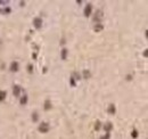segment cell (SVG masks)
Returning <instances> with one entry per match:
<instances>
[{
	"label": "cell",
	"mask_w": 148,
	"mask_h": 139,
	"mask_svg": "<svg viewBox=\"0 0 148 139\" xmlns=\"http://www.w3.org/2000/svg\"><path fill=\"white\" fill-rule=\"evenodd\" d=\"M39 131H41V132H48L49 131V124L48 123H42V124H40V127H39Z\"/></svg>",
	"instance_id": "6da1fadb"
},
{
	"label": "cell",
	"mask_w": 148,
	"mask_h": 139,
	"mask_svg": "<svg viewBox=\"0 0 148 139\" xmlns=\"http://www.w3.org/2000/svg\"><path fill=\"white\" fill-rule=\"evenodd\" d=\"M33 23H34V26L36 29H41V26H42V20L39 18V17H36L35 20L33 21Z\"/></svg>",
	"instance_id": "7a4b0ae2"
},
{
	"label": "cell",
	"mask_w": 148,
	"mask_h": 139,
	"mask_svg": "<svg viewBox=\"0 0 148 139\" xmlns=\"http://www.w3.org/2000/svg\"><path fill=\"white\" fill-rule=\"evenodd\" d=\"M10 71L12 72L18 71V63H17V62H13V63L10 64Z\"/></svg>",
	"instance_id": "3957f363"
},
{
	"label": "cell",
	"mask_w": 148,
	"mask_h": 139,
	"mask_svg": "<svg viewBox=\"0 0 148 139\" xmlns=\"http://www.w3.org/2000/svg\"><path fill=\"white\" fill-rule=\"evenodd\" d=\"M91 8H92L91 5H88V6L85 7V9H84V15H85V16L90 15V14H91Z\"/></svg>",
	"instance_id": "277c9868"
},
{
	"label": "cell",
	"mask_w": 148,
	"mask_h": 139,
	"mask_svg": "<svg viewBox=\"0 0 148 139\" xmlns=\"http://www.w3.org/2000/svg\"><path fill=\"white\" fill-rule=\"evenodd\" d=\"M20 91H21L20 86H15V87H14V95L18 96V95H20Z\"/></svg>",
	"instance_id": "5b68a950"
},
{
	"label": "cell",
	"mask_w": 148,
	"mask_h": 139,
	"mask_svg": "<svg viewBox=\"0 0 148 139\" xmlns=\"http://www.w3.org/2000/svg\"><path fill=\"white\" fill-rule=\"evenodd\" d=\"M50 107H51L50 102H49V100H46V103H44V110H46V111H48V110H50Z\"/></svg>",
	"instance_id": "8992f818"
},
{
	"label": "cell",
	"mask_w": 148,
	"mask_h": 139,
	"mask_svg": "<svg viewBox=\"0 0 148 139\" xmlns=\"http://www.w3.org/2000/svg\"><path fill=\"white\" fill-rule=\"evenodd\" d=\"M66 57H67V49H63L62 50V58L66 59Z\"/></svg>",
	"instance_id": "52a82bcc"
},
{
	"label": "cell",
	"mask_w": 148,
	"mask_h": 139,
	"mask_svg": "<svg viewBox=\"0 0 148 139\" xmlns=\"http://www.w3.org/2000/svg\"><path fill=\"white\" fill-rule=\"evenodd\" d=\"M6 96H7L6 91H4V90H2V91H0V100L2 102V100H4L5 98H6Z\"/></svg>",
	"instance_id": "ba28073f"
},
{
	"label": "cell",
	"mask_w": 148,
	"mask_h": 139,
	"mask_svg": "<svg viewBox=\"0 0 148 139\" xmlns=\"http://www.w3.org/2000/svg\"><path fill=\"white\" fill-rule=\"evenodd\" d=\"M26 102H28V96L24 95V97H22V99H21V104H22V105H25Z\"/></svg>",
	"instance_id": "9c48e42d"
},
{
	"label": "cell",
	"mask_w": 148,
	"mask_h": 139,
	"mask_svg": "<svg viewBox=\"0 0 148 139\" xmlns=\"http://www.w3.org/2000/svg\"><path fill=\"white\" fill-rule=\"evenodd\" d=\"M108 112H109L111 114H114V113H115V107H114V105H111V106H109Z\"/></svg>",
	"instance_id": "30bf717a"
},
{
	"label": "cell",
	"mask_w": 148,
	"mask_h": 139,
	"mask_svg": "<svg viewBox=\"0 0 148 139\" xmlns=\"http://www.w3.org/2000/svg\"><path fill=\"white\" fill-rule=\"evenodd\" d=\"M111 129H112V124L111 123H107L106 125H105V130H106V132H108Z\"/></svg>",
	"instance_id": "8fae6325"
},
{
	"label": "cell",
	"mask_w": 148,
	"mask_h": 139,
	"mask_svg": "<svg viewBox=\"0 0 148 139\" xmlns=\"http://www.w3.org/2000/svg\"><path fill=\"white\" fill-rule=\"evenodd\" d=\"M83 76L85 78V79H88L89 76H90V72H89V71H84L83 72Z\"/></svg>",
	"instance_id": "7c38bea8"
},
{
	"label": "cell",
	"mask_w": 148,
	"mask_h": 139,
	"mask_svg": "<svg viewBox=\"0 0 148 139\" xmlns=\"http://www.w3.org/2000/svg\"><path fill=\"white\" fill-rule=\"evenodd\" d=\"M101 30H103V25H98V26H96V28H95V31H101Z\"/></svg>",
	"instance_id": "4fadbf2b"
},
{
	"label": "cell",
	"mask_w": 148,
	"mask_h": 139,
	"mask_svg": "<svg viewBox=\"0 0 148 139\" xmlns=\"http://www.w3.org/2000/svg\"><path fill=\"white\" fill-rule=\"evenodd\" d=\"M137 136H138L137 131H136V130H133V131H132V137H133V138H137Z\"/></svg>",
	"instance_id": "5bb4252c"
},
{
	"label": "cell",
	"mask_w": 148,
	"mask_h": 139,
	"mask_svg": "<svg viewBox=\"0 0 148 139\" xmlns=\"http://www.w3.org/2000/svg\"><path fill=\"white\" fill-rule=\"evenodd\" d=\"M32 119L34 120V121H36V120H38V114H36V113H34V115L32 116Z\"/></svg>",
	"instance_id": "9a60e30c"
},
{
	"label": "cell",
	"mask_w": 148,
	"mask_h": 139,
	"mask_svg": "<svg viewBox=\"0 0 148 139\" xmlns=\"http://www.w3.org/2000/svg\"><path fill=\"white\" fill-rule=\"evenodd\" d=\"M28 72H30V73H32V65H28Z\"/></svg>",
	"instance_id": "2e32d148"
},
{
	"label": "cell",
	"mask_w": 148,
	"mask_h": 139,
	"mask_svg": "<svg viewBox=\"0 0 148 139\" xmlns=\"http://www.w3.org/2000/svg\"><path fill=\"white\" fill-rule=\"evenodd\" d=\"M71 83H72V86H75V82H74V80H73V78H71Z\"/></svg>",
	"instance_id": "e0dca14e"
},
{
	"label": "cell",
	"mask_w": 148,
	"mask_h": 139,
	"mask_svg": "<svg viewBox=\"0 0 148 139\" xmlns=\"http://www.w3.org/2000/svg\"><path fill=\"white\" fill-rule=\"evenodd\" d=\"M99 127H100L99 122H97V124H96V129H99Z\"/></svg>",
	"instance_id": "ac0fdd59"
},
{
	"label": "cell",
	"mask_w": 148,
	"mask_h": 139,
	"mask_svg": "<svg viewBox=\"0 0 148 139\" xmlns=\"http://www.w3.org/2000/svg\"><path fill=\"white\" fill-rule=\"evenodd\" d=\"M107 138H108V135H107V136H105V137H103L101 139H107Z\"/></svg>",
	"instance_id": "d6986e66"
},
{
	"label": "cell",
	"mask_w": 148,
	"mask_h": 139,
	"mask_svg": "<svg viewBox=\"0 0 148 139\" xmlns=\"http://www.w3.org/2000/svg\"><path fill=\"white\" fill-rule=\"evenodd\" d=\"M0 44H1V41H0Z\"/></svg>",
	"instance_id": "ffe728a7"
}]
</instances>
